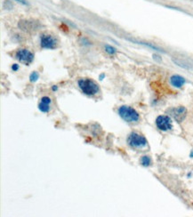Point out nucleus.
<instances>
[{
    "label": "nucleus",
    "instance_id": "18",
    "mask_svg": "<svg viewBox=\"0 0 193 217\" xmlns=\"http://www.w3.org/2000/svg\"><path fill=\"white\" fill-rule=\"evenodd\" d=\"M52 90H53V91H54V92H56V91L58 90V87H57V85H54V86L52 87Z\"/></svg>",
    "mask_w": 193,
    "mask_h": 217
},
{
    "label": "nucleus",
    "instance_id": "5",
    "mask_svg": "<svg viewBox=\"0 0 193 217\" xmlns=\"http://www.w3.org/2000/svg\"><path fill=\"white\" fill-rule=\"evenodd\" d=\"M19 29L25 32H35L41 28V23L36 20H21L18 23Z\"/></svg>",
    "mask_w": 193,
    "mask_h": 217
},
{
    "label": "nucleus",
    "instance_id": "1",
    "mask_svg": "<svg viewBox=\"0 0 193 217\" xmlns=\"http://www.w3.org/2000/svg\"><path fill=\"white\" fill-rule=\"evenodd\" d=\"M77 84L81 91L88 96H93L100 91L99 85L90 78H80Z\"/></svg>",
    "mask_w": 193,
    "mask_h": 217
},
{
    "label": "nucleus",
    "instance_id": "13",
    "mask_svg": "<svg viewBox=\"0 0 193 217\" xmlns=\"http://www.w3.org/2000/svg\"><path fill=\"white\" fill-rule=\"evenodd\" d=\"M173 61L175 62V63H176L178 66H180V67H182V68H184V69H191V68L190 64H188V63H186V62H182V61H180V60L174 59Z\"/></svg>",
    "mask_w": 193,
    "mask_h": 217
},
{
    "label": "nucleus",
    "instance_id": "3",
    "mask_svg": "<svg viewBox=\"0 0 193 217\" xmlns=\"http://www.w3.org/2000/svg\"><path fill=\"white\" fill-rule=\"evenodd\" d=\"M127 143L128 145L132 148H134V149H142V148H144L145 146H147V141L146 138L140 134L138 133H131L127 138Z\"/></svg>",
    "mask_w": 193,
    "mask_h": 217
},
{
    "label": "nucleus",
    "instance_id": "20",
    "mask_svg": "<svg viewBox=\"0 0 193 217\" xmlns=\"http://www.w3.org/2000/svg\"><path fill=\"white\" fill-rule=\"evenodd\" d=\"M191 158H193V150L191 151Z\"/></svg>",
    "mask_w": 193,
    "mask_h": 217
},
{
    "label": "nucleus",
    "instance_id": "14",
    "mask_svg": "<svg viewBox=\"0 0 193 217\" xmlns=\"http://www.w3.org/2000/svg\"><path fill=\"white\" fill-rule=\"evenodd\" d=\"M39 78V75L37 71H33L31 74V76H30V80H31V82H36Z\"/></svg>",
    "mask_w": 193,
    "mask_h": 217
},
{
    "label": "nucleus",
    "instance_id": "15",
    "mask_svg": "<svg viewBox=\"0 0 193 217\" xmlns=\"http://www.w3.org/2000/svg\"><path fill=\"white\" fill-rule=\"evenodd\" d=\"M40 101H44V102H47V103H50V104H51V102H52V100H51L49 97H47V96H44V97H42V98L40 99Z\"/></svg>",
    "mask_w": 193,
    "mask_h": 217
},
{
    "label": "nucleus",
    "instance_id": "17",
    "mask_svg": "<svg viewBox=\"0 0 193 217\" xmlns=\"http://www.w3.org/2000/svg\"><path fill=\"white\" fill-rule=\"evenodd\" d=\"M15 1L19 2V3H21V4H23V5H24V6H27V5H28V2H27L26 0H15Z\"/></svg>",
    "mask_w": 193,
    "mask_h": 217
},
{
    "label": "nucleus",
    "instance_id": "19",
    "mask_svg": "<svg viewBox=\"0 0 193 217\" xmlns=\"http://www.w3.org/2000/svg\"><path fill=\"white\" fill-rule=\"evenodd\" d=\"M103 77H105V76H104V74H101V75L100 76V79H101H101H103V78H102Z\"/></svg>",
    "mask_w": 193,
    "mask_h": 217
},
{
    "label": "nucleus",
    "instance_id": "2",
    "mask_svg": "<svg viewBox=\"0 0 193 217\" xmlns=\"http://www.w3.org/2000/svg\"><path fill=\"white\" fill-rule=\"evenodd\" d=\"M117 113L123 120L128 123H135L138 122L140 119L139 113L134 108L129 106H121L118 108Z\"/></svg>",
    "mask_w": 193,
    "mask_h": 217
},
{
    "label": "nucleus",
    "instance_id": "16",
    "mask_svg": "<svg viewBox=\"0 0 193 217\" xmlns=\"http://www.w3.org/2000/svg\"><path fill=\"white\" fill-rule=\"evenodd\" d=\"M20 69V67H19V64H16V63H14V64H13L12 65V70H14V71H17V70Z\"/></svg>",
    "mask_w": 193,
    "mask_h": 217
},
{
    "label": "nucleus",
    "instance_id": "11",
    "mask_svg": "<svg viewBox=\"0 0 193 217\" xmlns=\"http://www.w3.org/2000/svg\"><path fill=\"white\" fill-rule=\"evenodd\" d=\"M141 163L143 166H149L151 164V158L149 156H142L141 158Z\"/></svg>",
    "mask_w": 193,
    "mask_h": 217
},
{
    "label": "nucleus",
    "instance_id": "6",
    "mask_svg": "<svg viewBox=\"0 0 193 217\" xmlns=\"http://www.w3.org/2000/svg\"><path fill=\"white\" fill-rule=\"evenodd\" d=\"M15 58L24 65H30L34 61V54L28 49H19L16 52Z\"/></svg>",
    "mask_w": 193,
    "mask_h": 217
},
{
    "label": "nucleus",
    "instance_id": "7",
    "mask_svg": "<svg viewBox=\"0 0 193 217\" xmlns=\"http://www.w3.org/2000/svg\"><path fill=\"white\" fill-rule=\"evenodd\" d=\"M170 116L172 117L175 121H177L178 123L183 122L187 116V109L183 106H178V107H174V108H170L166 111Z\"/></svg>",
    "mask_w": 193,
    "mask_h": 217
},
{
    "label": "nucleus",
    "instance_id": "9",
    "mask_svg": "<svg viewBox=\"0 0 193 217\" xmlns=\"http://www.w3.org/2000/svg\"><path fill=\"white\" fill-rule=\"evenodd\" d=\"M170 83L174 87L181 88L184 85V84L186 83V80L185 78L182 77V76H180V75H173L170 78Z\"/></svg>",
    "mask_w": 193,
    "mask_h": 217
},
{
    "label": "nucleus",
    "instance_id": "10",
    "mask_svg": "<svg viewBox=\"0 0 193 217\" xmlns=\"http://www.w3.org/2000/svg\"><path fill=\"white\" fill-rule=\"evenodd\" d=\"M39 108L40 111L44 112V113H47L50 111V103H47V102H44V101H40V103L39 104Z\"/></svg>",
    "mask_w": 193,
    "mask_h": 217
},
{
    "label": "nucleus",
    "instance_id": "4",
    "mask_svg": "<svg viewBox=\"0 0 193 217\" xmlns=\"http://www.w3.org/2000/svg\"><path fill=\"white\" fill-rule=\"evenodd\" d=\"M59 41L52 34L44 33L40 36V46L44 49H55L58 47Z\"/></svg>",
    "mask_w": 193,
    "mask_h": 217
},
{
    "label": "nucleus",
    "instance_id": "8",
    "mask_svg": "<svg viewBox=\"0 0 193 217\" xmlns=\"http://www.w3.org/2000/svg\"><path fill=\"white\" fill-rule=\"evenodd\" d=\"M156 125L161 131H168L173 128V122L170 117L161 115L156 118Z\"/></svg>",
    "mask_w": 193,
    "mask_h": 217
},
{
    "label": "nucleus",
    "instance_id": "12",
    "mask_svg": "<svg viewBox=\"0 0 193 217\" xmlns=\"http://www.w3.org/2000/svg\"><path fill=\"white\" fill-rule=\"evenodd\" d=\"M104 48H105V52H106L107 54H109V55H114V54L117 53L116 48L111 47V46H109V45H105Z\"/></svg>",
    "mask_w": 193,
    "mask_h": 217
}]
</instances>
